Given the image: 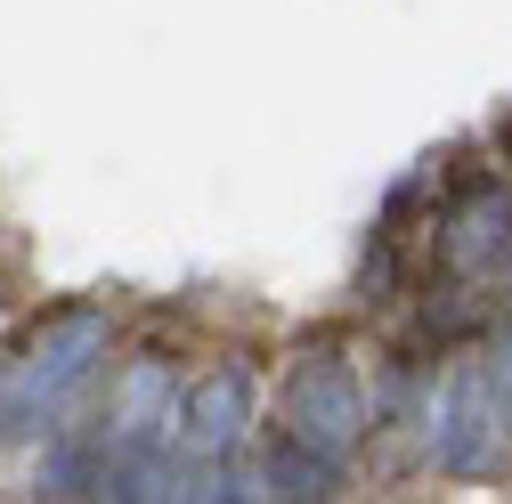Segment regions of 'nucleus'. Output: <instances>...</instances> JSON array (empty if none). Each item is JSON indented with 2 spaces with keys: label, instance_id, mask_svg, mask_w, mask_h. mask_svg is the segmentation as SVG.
Returning <instances> with one entry per match:
<instances>
[{
  "label": "nucleus",
  "instance_id": "obj_1",
  "mask_svg": "<svg viewBox=\"0 0 512 504\" xmlns=\"http://www.w3.org/2000/svg\"><path fill=\"white\" fill-rule=\"evenodd\" d=\"M106 309L74 301V309H57V318L25 342L17 374L0 383V439H25V431H49V415H66V399L98 374L106 358Z\"/></svg>",
  "mask_w": 512,
  "mask_h": 504
},
{
  "label": "nucleus",
  "instance_id": "obj_2",
  "mask_svg": "<svg viewBox=\"0 0 512 504\" xmlns=\"http://www.w3.org/2000/svg\"><path fill=\"white\" fill-rule=\"evenodd\" d=\"M504 423H512V415H504V399H496L488 358H456V374L423 391V456H431L439 472H456V480H480V472H496V456H504Z\"/></svg>",
  "mask_w": 512,
  "mask_h": 504
},
{
  "label": "nucleus",
  "instance_id": "obj_3",
  "mask_svg": "<svg viewBox=\"0 0 512 504\" xmlns=\"http://www.w3.org/2000/svg\"><path fill=\"white\" fill-rule=\"evenodd\" d=\"M431 252H439V277L456 285H504L512 277V187L496 171H472L464 187H447V204L431 220Z\"/></svg>",
  "mask_w": 512,
  "mask_h": 504
},
{
  "label": "nucleus",
  "instance_id": "obj_4",
  "mask_svg": "<svg viewBox=\"0 0 512 504\" xmlns=\"http://www.w3.org/2000/svg\"><path fill=\"white\" fill-rule=\"evenodd\" d=\"M285 431H301L309 448H326L350 464V448L374 431V407H366V383L358 366L334 350V342H309L285 374Z\"/></svg>",
  "mask_w": 512,
  "mask_h": 504
},
{
  "label": "nucleus",
  "instance_id": "obj_5",
  "mask_svg": "<svg viewBox=\"0 0 512 504\" xmlns=\"http://www.w3.org/2000/svg\"><path fill=\"white\" fill-rule=\"evenodd\" d=\"M187 431V391L163 358H131L106 399V456H171Z\"/></svg>",
  "mask_w": 512,
  "mask_h": 504
},
{
  "label": "nucleus",
  "instance_id": "obj_6",
  "mask_svg": "<svg viewBox=\"0 0 512 504\" xmlns=\"http://www.w3.org/2000/svg\"><path fill=\"white\" fill-rule=\"evenodd\" d=\"M244 423H252V374H244V366H212L204 383L187 391V431H179V448L204 456V464H220V456H236Z\"/></svg>",
  "mask_w": 512,
  "mask_h": 504
},
{
  "label": "nucleus",
  "instance_id": "obj_7",
  "mask_svg": "<svg viewBox=\"0 0 512 504\" xmlns=\"http://www.w3.org/2000/svg\"><path fill=\"white\" fill-rule=\"evenodd\" d=\"M261 496H342V456L309 448L301 431H277L261 448Z\"/></svg>",
  "mask_w": 512,
  "mask_h": 504
},
{
  "label": "nucleus",
  "instance_id": "obj_8",
  "mask_svg": "<svg viewBox=\"0 0 512 504\" xmlns=\"http://www.w3.org/2000/svg\"><path fill=\"white\" fill-rule=\"evenodd\" d=\"M488 374H496V399H504V415H512V326H496V342H488Z\"/></svg>",
  "mask_w": 512,
  "mask_h": 504
}]
</instances>
